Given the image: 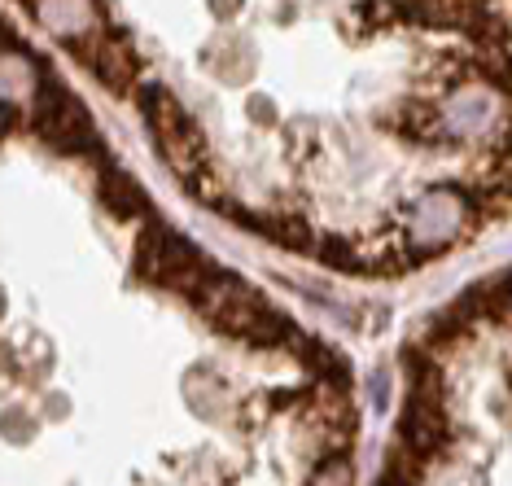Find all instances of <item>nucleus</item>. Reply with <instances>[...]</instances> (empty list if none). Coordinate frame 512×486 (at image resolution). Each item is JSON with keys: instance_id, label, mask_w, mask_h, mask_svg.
<instances>
[{"instance_id": "7", "label": "nucleus", "mask_w": 512, "mask_h": 486, "mask_svg": "<svg viewBox=\"0 0 512 486\" xmlns=\"http://www.w3.org/2000/svg\"><path fill=\"white\" fill-rule=\"evenodd\" d=\"M40 18L57 31V40L75 36V31L97 27V9H92V0H44Z\"/></svg>"}, {"instance_id": "4", "label": "nucleus", "mask_w": 512, "mask_h": 486, "mask_svg": "<svg viewBox=\"0 0 512 486\" xmlns=\"http://www.w3.org/2000/svg\"><path fill=\"white\" fill-rule=\"evenodd\" d=\"M451 438H456V430H451V421H447V403L421 399V395H407L403 399L399 443H407L416 456L434 460V456H442V451L451 447Z\"/></svg>"}, {"instance_id": "13", "label": "nucleus", "mask_w": 512, "mask_h": 486, "mask_svg": "<svg viewBox=\"0 0 512 486\" xmlns=\"http://www.w3.org/2000/svg\"><path fill=\"white\" fill-rule=\"evenodd\" d=\"M27 5H36V0H27Z\"/></svg>"}, {"instance_id": "8", "label": "nucleus", "mask_w": 512, "mask_h": 486, "mask_svg": "<svg viewBox=\"0 0 512 486\" xmlns=\"http://www.w3.org/2000/svg\"><path fill=\"white\" fill-rule=\"evenodd\" d=\"M294 320L289 316H281V311L276 307H263L259 311V320L250 324V333H246V342L250 346H263V351H272V346H289L294 342Z\"/></svg>"}, {"instance_id": "6", "label": "nucleus", "mask_w": 512, "mask_h": 486, "mask_svg": "<svg viewBox=\"0 0 512 486\" xmlns=\"http://www.w3.org/2000/svg\"><path fill=\"white\" fill-rule=\"evenodd\" d=\"M294 360L307 368L316 381H351V368H346V360L333 351V346H324L316 338H302V333H294Z\"/></svg>"}, {"instance_id": "3", "label": "nucleus", "mask_w": 512, "mask_h": 486, "mask_svg": "<svg viewBox=\"0 0 512 486\" xmlns=\"http://www.w3.org/2000/svg\"><path fill=\"white\" fill-rule=\"evenodd\" d=\"M193 307L206 316V324L219 333H228V338H246L250 324L259 320V311L267 307L254 289L241 281V276L232 272H215L211 281H206V289L193 298Z\"/></svg>"}, {"instance_id": "1", "label": "nucleus", "mask_w": 512, "mask_h": 486, "mask_svg": "<svg viewBox=\"0 0 512 486\" xmlns=\"http://www.w3.org/2000/svg\"><path fill=\"white\" fill-rule=\"evenodd\" d=\"M132 272L141 276V281H154V285L171 289V294H180V298H189L193 303L219 268L193 246L189 237H176L167 224L149 219V224L141 228V237H136Z\"/></svg>"}, {"instance_id": "11", "label": "nucleus", "mask_w": 512, "mask_h": 486, "mask_svg": "<svg viewBox=\"0 0 512 486\" xmlns=\"http://www.w3.org/2000/svg\"><path fill=\"white\" fill-rule=\"evenodd\" d=\"M351 456H337V465H320L311 469V482H351V469H346Z\"/></svg>"}, {"instance_id": "5", "label": "nucleus", "mask_w": 512, "mask_h": 486, "mask_svg": "<svg viewBox=\"0 0 512 486\" xmlns=\"http://www.w3.org/2000/svg\"><path fill=\"white\" fill-rule=\"evenodd\" d=\"M97 193H101V202H106V211L119 215V219H136V215H149V211H154L141 184L127 176V171L110 167V162H101V184H97Z\"/></svg>"}, {"instance_id": "10", "label": "nucleus", "mask_w": 512, "mask_h": 486, "mask_svg": "<svg viewBox=\"0 0 512 486\" xmlns=\"http://www.w3.org/2000/svg\"><path fill=\"white\" fill-rule=\"evenodd\" d=\"M355 22H359V27H381V22H399V18H394V0H364V5H355Z\"/></svg>"}, {"instance_id": "2", "label": "nucleus", "mask_w": 512, "mask_h": 486, "mask_svg": "<svg viewBox=\"0 0 512 486\" xmlns=\"http://www.w3.org/2000/svg\"><path fill=\"white\" fill-rule=\"evenodd\" d=\"M62 44H66V53L79 57V62L97 75L101 88L114 92V97H127V92H136V84H141V66H136L132 44H127L123 36H114V31L88 27V31L66 36Z\"/></svg>"}, {"instance_id": "9", "label": "nucleus", "mask_w": 512, "mask_h": 486, "mask_svg": "<svg viewBox=\"0 0 512 486\" xmlns=\"http://www.w3.org/2000/svg\"><path fill=\"white\" fill-rule=\"evenodd\" d=\"M316 254H320L324 263H329V268H337V272L364 268V259H359V246H355V241H346V237H324Z\"/></svg>"}, {"instance_id": "12", "label": "nucleus", "mask_w": 512, "mask_h": 486, "mask_svg": "<svg viewBox=\"0 0 512 486\" xmlns=\"http://www.w3.org/2000/svg\"><path fill=\"white\" fill-rule=\"evenodd\" d=\"M241 9V0H215V14H224V18H232Z\"/></svg>"}]
</instances>
